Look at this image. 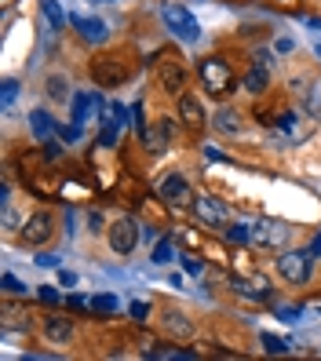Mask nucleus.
<instances>
[{
    "instance_id": "obj_1",
    "label": "nucleus",
    "mask_w": 321,
    "mask_h": 361,
    "mask_svg": "<svg viewBox=\"0 0 321 361\" xmlns=\"http://www.w3.org/2000/svg\"><path fill=\"white\" fill-rule=\"evenodd\" d=\"M201 84H205V92L208 95H226L234 88V70H230V62L219 59V55H208L201 62Z\"/></svg>"
},
{
    "instance_id": "obj_2",
    "label": "nucleus",
    "mask_w": 321,
    "mask_h": 361,
    "mask_svg": "<svg viewBox=\"0 0 321 361\" xmlns=\"http://www.w3.org/2000/svg\"><path fill=\"white\" fill-rule=\"evenodd\" d=\"M128 77H132V70H128L121 59H114V55H95L92 59V80L102 84V88H121V84H128Z\"/></svg>"
},
{
    "instance_id": "obj_3",
    "label": "nucleus",
    "mask_w": 321,
    "mask_h": 361,
    "mask_svg": "<svg viewBox=\"0 0 321 361\" xmlns=\"http://www.w3.org/2000/svg\"><path fill=\"white\" fill-rule=\"evenodd\" d=\"M164 23H168V30H172L179 40H186V44H194V40L201 37V30H198V18L190 15L183 4H164Z\"/></svg>"
},
{
    "instance_id": "obj_4",
    "label": "nucleus",
    "mask_w": 321,
    "mask_h": 361,
    "mask_svg": "<svg viewBox=\"0 0 321 361\" xmlns=\"http://www.w3.org/2000/svg\"><path fill=\"white\" fill-rule=\"evenodd\" d=\"M314 252H281V259H277V274H281L285 281L292 285H303L310 281V267H314Z\"/></svg>"
},
{
    "instance_id": "obj_5",
    "label": "nucleus",
    "mask_w": 321,
    "mask_h": 361,
    "mask_svg": "<svg viewBox=\"0 0 321 361\" xmlns=\"http://www.w3.org/2000/svg\"><path fill=\"white\" fill-rule=\"evenodd\" d=\"M139 233H143V230H139V223H135V219H128V216H124V219H117V223L110 226V248H114V252H121V256H128V252H132V248L139 245Z\"/></svg>"
},
{
    "instance_id": "obj_6",
    "label": "nucleus",
    "mask_w": 321,
    "mask_h": 361,
    "mask_svg": "<svg viewBox=\"0 0 321 361\" xmlns=\"http://www.w3.org/2000/svg\"><path fill=\"white\" fill-rule=\"evenodd\" d=\"M252 238L260 241V245H270V248H281L289 241V226L285 223H277V219H260L252 226Z\"/></svg>"
},
{
    "instance_id": "obj_7",
    "label": "nucleus",
    "mask_w": 321,
    "mask_h": 361,
    "mask_svg": "<svg viewBox=\"0 0 321 361\" xmlns=\"http://www.w3.org/2000/svg\"><path fill=\"white\" fill-rule=\"evenodd\" d=\"M230 288L238 295H245V300H252V303L270 300V285H267L263 274H255V278H230Z\"/></svg>"
},
{
    "instance_id": "obj_8",
    "label": "nucleus",
    "mask_w": 321,
    "mask_h": 361,
    "mask_svg": "<svg viewBox=\"0 0 321 361\" xmlns=\"http://www.w3.org/2000/svg\"><path fill=\"white\" fill-rule=\"evenodd\" d=\"M52 216L48 212H37V216H30L26 219V226H23V241L26 245H44L48 238H52Z\"/></svg>"
},
{
    "instance_id": "obj_9",
    "label": "nucleus",
    "mask_w": 321,
    "mask_h": 361,
    "mask_svg": "<svg viewBox=\"0 0 321 361\" xmlns=\"http://www.w3.org/2000/svg\"><path fill=\"white\" fill-rule=\"evenodd\" d=\"M157 84H161L164 92H172V95H183L186 70L179 66V62H161V66H157Z\"/></svg>"
},
{
    "instance_id": "obj_10",
    "label": "nucleus",
    "mask_w": 321,
    "mask_h": 361,
    "mask_svg": "<svg viewBox=\"0 0 321 361\" xmlns=\"http://www.w3.org/2000/svg\"><path fill=\"white\" fill-rule=\"evenodd\" d=\"M99 106H102V99H99L95 92L73 95V124H77V128H80V124H88V121L99 114Z\"/></svg>"
},
{
    "instance_id": "obj_11",
    "label": "nucleus",
    "mask_w": 321,
    "mask_h": 361,
    "mask_svg": "<svg viewBox=\"0 0 321 361\" xmlns=\"http://www.w3.org/2000/svg\"><path fill=\"white\" fill-rule=\"evenodd\" d=\"M172 135H176V124H172V121H161L157 128H146V132H143V142H146L150 154H161L164 146L172 142Z\"/></svg>"
},
{
    "instance_id": "obj_12",
    "label": "nucleus",
    "mask_w": 321,
    "mask_h": 361,
    "mask_svg": "<svg viewBox=\"0 0 321 361\" xmlns=\"http://www.w3.org/2000/svg\"><path fill=\"white\" fill-rule=\"evenodd\" d=\"M161 197H164L168 204H190V201H194V194H190V186H186L183 176H168V179L161 183Z\"/></svg>"
},
{
    "instance_id": "obj_13",
    "label": "nucleus",
    "mask_w": 321,
    "mask_h": 361,
    "mask_svg": "<svg viewBox=\"0 0 321 361\" xmlns=\"http://www.w3.org/2000/svg\"><path fill=\"white\" fill-rule=\"evenodd\" d=\"M194 212H198L208 226H226V223H230V219H226V208H223L216 197H198V201H194Z\"/></svg>"
},
{
    "instance_id": "obj_14",
    "label": "nucleus",
    "mask_w": 321,
    "mask_h": 361,
    "mask_svg": "<svg viewBox=\"0 0 321 361\" xmlns=\"http://www.w3.org/2000/svg\"><path fill=\"white\" fill-rule=\"evenodd\" d=\"M179 117H183V124L186 128H201L205 124V110H201V99L198 95H179Z\"/></svg>"
},
{
    "instance_id": "obj_15",
    "label": "nucleus",
    "mask_w": 321,
    "mask_h": 361,
    "mask_svg": "<svg viewBox=\"0 0 321 361\" xmlns=\"http://www.w3.org/2000/svg\"><path fill=\"white\" fill-rule=\"evenodd\" d=\"M73 26H77V33L88 40V44H102V40L110 37V30H106L102 18H73Z\"/></svg>"
},
{
    "instance_id": "obj_16",
    "label": "nucleus",
    "mask_w": 321,
    "mask_h": 361,
    "mask_svg": "<svg viewBox=\"0 0 321 361\" xmlns=\"http://www.w3.org/2000/svg\"><path fill=\"white\" fill-rule=\"evenodd\" d=\"M30 128H33V135H37L40 142H48V139L59 135V124H55L52 114H44V110H33V114H30Z\"/></svg>"
},
{
    "instance_id": "obj_17",
    "label": "nucleus",
    "mask_w": 321,
    "mask_h": 361,
    "mask_svg": "<svg viewBox=\"0 0 321 361\" xmlns=\"http://www.w3.org/2000/svg\"><path fill=\"white\" fill-rule=\"evenodd\" d=\"M44 336L52 339V343H70L73 325L66 322V317H44Z\"/></svg>"
},
{
    "instance_id": "obj_18",
    "label": "nucleus",
    "mask_w": 321,
    "mask_h": 361,
    "mask_svg": "<svg viewBox=\"0 0 321 361\" xmlns=\"http://www.w3.org/2000/svg\"><path fill=\"white\" fill-rule=\"evenodd\" d=\"M267 66H252L248 73H245V88L252 92V95H260V92H267Z\"/></svg>"
},
{
    "instance_id": "obj_19",
    "label": "nucleus",
    "mask_w": 321,
    "mask_h": 361,
    "mask_svg": "<svg viewBox=\"0 0 321 361\" xmlns=\"http://www.w3.org/2000/svg\"><path fill=\"white\" fill-rule=\"evenodd\" d=\"M117 135H121V117H106L99 142H102V146H114V142H117Z\"/></svg>"
},
{
    "instance_id": "obj_20",
    "label": "nucleus",
    "mask_w": 321,
    "mask_h": 361,
    "mask_svg": "<svg viewBox=\"0 0 321 361\" xmlns=\"http://www.w3.org/2000/svg\"><path fill=\"white\" fill-rule=\"evenodd\" d=\"M223 233H226V241H234V245L252 241V230H248V226H241V223H226V226H223Z\"/></svg>"
},
{
    "instance_id": "obj_21",
    "label": "nucleus",
    "mask_w": 321,
    "mask_h": 361,
    "mask_svg": "<svg viewBox=\"0 0 321 361\" xmlns=\"http://www.w3.org/2000/svg\"><path fill=\"white\" fill-rule=\"evenodd\" d=\"M216 128H219V132H238V128H241V117L234 114V110H219V114H216Z\"/></svg>"
},
{
    "instance_id": "obj_22",
    "label": "nucleus",
    "mask_w": 321,
    "mask_h": 361,
    "mask_svg": "<svg viewBox=\"0 0 321 361\" xmlns=\"http://www.w3.org/2000/svg\"><path fill=\"white\" fill-rule=\"evenodd\" d=\"M40 11H44V18H48V23L59 30L62 23H66V15H62V8L55 4V0H40Z\"/></svg>"
},
{
    "instance_id": "obj_23",
    "label": "nucleus",
    "mask_w": 321,
    "mask_h": 361,
    "mask_svg": "<svg viewBox=\"0 0 321 361\" xmlns=\"http://www.w3.org/2000/svg\"><path fill=\"white\" fill-rule=\"evenodd\" d=\"M48 95H52V99H66V77L52 73V77H48Z\"/></svg>"
},
{
    "instance_id": "obj_24",
    "label": "nucleus",
    "mask_w": 321,
    "mask_h": 361,
    "mask_svg": "<svg viewBox=\"0 0 321 361\" xmlns=\"http://www.w3.org/2000/svg\"><path fill=\"white\" fill-rule=\"evenodd\" d=\"M92 307H95V310H102V314H114V310H117V295H95Z\"/></svg>"
},
{
    "instance_id": "obj_25",
    "label": "nucleus",
    "mask_w": 321,
    "mask_h": 361,
    "mask_svg": "<svg viewBox=\"0 0 321 361\" xmlns=\"http://www.w3.org/2000/svg\"><path fill=\"white\" fill-rule=\"evenodd\" d=\"M263 343H267V350L270 354H285V350H292L285 339H277V336H270V332H263Z\"/></svg>"
},
{
    "instance_id": "obj_26",
    "label": "nucleus",
    "mask_w": 321,
    "mask_h": 361,
    "mask_svg": "<svg viewBox=\"0 0 321 361\" xmlns=\"http://www.w3.org/2000/svg\"><path fill=\"white\" fill-rule=\"evenodd\" d=\"M154 263H172V241H157V248H154Z\"/></svg>"
},
{
    "instance_id": "obj_27",
    "label": "nucleus",
    "mask_w": 321,
    "mask_h": 361,
    "mask_svg": "<svg viewBox=\"0 0 321 361\" xmlns=\"http://www.w3.org/2000/svg\"><path fill=\"white\" fill-rule=\"evenodd\" d=\"M0 285H4L11 295H23V292H26V288H23V281H18L15 274H4V278H0Z\"/></svg>"
},
{
    "instance_id": "obj_28",
    "label": "nucleus",
    "mask_w": 321,
    "mask_h": 361,
    "mask_svg": "<svg viewBox=\"0 0 321 361\" xmlns=\"http://www.w3.org/2000/svg\"><path fill=\"white\" fill-rule=\"evenodd\" d=\"M37 295H40V303H59V300H62V295H59V288H55V285H44V288H40Z\"/></svg>"
},
{
    "instance_id": "obj_29",
    "label": "nucleus",
    "mask_w": 321,
    "mask_h": 361,
    "mask_svg": "<svg viewBox=\"0 0 321 361\" xmlns=\"http://www.w3.org/2000/svg\"><path fill=\"white\" fill-rule=\"evenodd\" d=\"M307 106H310V114H314V117H321V88H310Z\"/></svg>"
},
{
    "instance_id": "obj_30",
    "label": "nucleus",
    "mask_w": 321,
    "mask_h": 361,
    "mask_svg": "<svg viewBox=\"0 0 321 361\" xmlns=\"http://www.w3.org/2000/svg\"><path fill=\"white\" fill-rule=\"evenodd\" d=\"M179 317H183V314H168V329H176L179 336H190V325L179 322Z\"/></svg>"
},
{
    "instance_id": "obj_31",
    "label": "nucleus",
    "mask_w": 321,
    "mask_h": 361,
    "mask_svg": "<svg viewBox=\"0 0 321 361\" xmlns=\"http://www.w3.org/2000/svg\"><path fill=\"white\" fill-rule=\"evenodd\" d=\"M128 310H132V317H135V322H146V314H150V307H146V303H132Z\"/></svg>"
},
{
    "instance_id": "obj_32",
    "label": "nucleus",
    "mask_w": 321,
    "mask_h": 361,
    "mask_svg": "<svg viewBox=\"0 0 321 361\" xmlns=\"http://www.w3.org/2000/svg\"><path fill=\"white\" fill-rule=\"evenodd\" d=\"M183 267H186V274H194V278L205 270V263H198V259H183Z\"/></svg>"
},
{
    "instance_id": "obj_33",
    "label": "nucleus",
    "mask_w": 321,
    "mask_h": 361,
    "mask_svg": "<svg viewBox=\"0 0 321 361\" xmlns=\"http://www.w3.org/2000/svg\"><path fill=\"white\" fill-rule=\"evenodd\" d=\"M15 92H18V88H15V80H4V106L15 99Z\"/></svg>"
},
{
    "instance_id": "obj_34",
    "label": "nucleus",
    "mask_w": 321,
    "mask_h": 361,
    "mask_svg": "<svg viewBox=\"0 0 321 361\" xmlns=\"http://www.w3.org/2000/svg\"><path fill=\"white\" fill-rule=\"evenodd\" d=\"M73 310H84V307H88V300H84V295H70V300H66Z\"/></svg>"
},
{
    "instance_id": "obj_35",
    "label": "nucleus",
    "mask_w": 321,
    "mask_h": 361,
    "mask_svg": "<svg viewBox=\"0 0 321 361\" xmlns=\"http://www.w3.org/2000/svg\"><path fill=\"white\" fill-rule=\"evenodd\" d=\"M44 154H48V157H59V154H62V146H59L55 139H48V146H44Z\"/></svg>"
},
{
    "instance_id": "obj_36",
    "label": "nucleus",
    "mask_w": 321,
    "mask_h": 361,
    "mask_svg": "<svg viewBox=\"0 0 321 361\" xmlns=\"http://www.w3.org/2000/svg\"><path fill=\"white\" fill-rule=\"evenodd\" d=\"M296 317H299L296 307H281V322H296Z\"/></svg>"
},
{
    "instance_id": "obj_37",
    "label": "nucleus",
    "mask_w": 321,
    "mask_h": 361,
    "mask_svg": "<svg viewBox=\"0 0 321 361\" xmlns=\"http://www.w3.org/2000/svg\"><path fill=\"white\" fill-rule=\"evenodd\" d=\"M274 48H277V51H292L296 44H292V37H281V40H277V44H274Z\"/></svg>"
},
{
    "instance_id": "obj_38",
    "label": "nucleus",
    "mask_w": 321,
    "mask_h": 361,
    "mask_svg": "<svg viewBox=\"0 0 321 361\" xmlns=\"http://www.w3.org/2000/svg\"><path fill=\"white\" fill-rule=\"evenodd\" d=\"M59 259L55 256H48V252H44V256H37V267H55Z\"/></svg>"
},
{
    "instance_id": "obj_39",
    "label": "nucleus",
    "mask_w": 321,
    "mask_h": 361,
    "mask_svg": "<svg viewBox=\"0 0 321 361\" xmlns=\"http://www.w3.org/2000/svg\"><path fill=\"white\" fill-rule=\"evenodd\" d=\"M4 226H8V230H15V212H11L8 204H4Z\"/></svg>"
},
{
    "instance_id": "obj_40",
    "label": "nucleus",
    "mask_w": 321,
    "mask_h": 361,
    "mask_svg": "<svg viewBox=\"0 0 321 361\" xmlns=\"http://www.w3.org/2000/svg\"><path fill=\"white\" fill-rule=\"evenodd\" d=\"M270 62V51H255V66H267Z\"/></svg>"
},
{
    "instance_id": "obj_41",
    "label": "nucleus",
    "mask_w": 321,
    "mask_h": 361,
    "mask_svg": "<svg viewBox=\"0 0 321 361\" xmlns=\"http://www.w3.org/2000/svg\"><path fill=\"white\" fill-rule=\"evenodd\" d=\"M310 252H314V256H321V238H314V245H310Z\"/></svg>"
},
{
    "instance_id": "obj_42",
    "label": "nucleus",
    "mask_w": 321,
    "mask_h": 361,
    "mask_svg": "<svg viewBox=\"0 0 321 361\" xmlns=\"http://www.w3.org/2000/svg\"><path fill=\"white\" fill-rule=\"evenodd\" d=\"M317 26H321V23H317Z\"/></svg>"
}]
</instances>
